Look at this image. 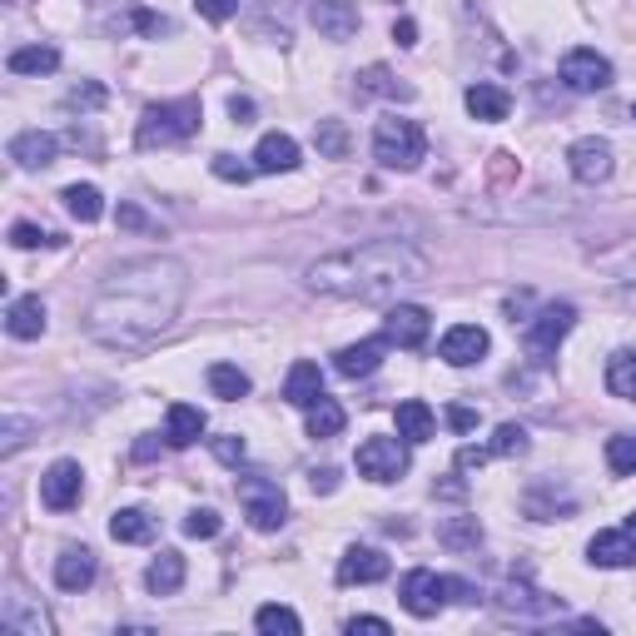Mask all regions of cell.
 <instances>
[{"label": "cell", "instance_id": "cell-1", "mask_svg": "<svg viewBox=\"0 0 636 636\" xmlns=\"http://www.w3.org/2000/svg\"><path fill=\"white\" fill-rule=\"evenodd\" d=\"M189 294V269L179 259L150 254V259L119 264L100 294L85 308V333L119 354H140L179 318V304Z\"/></svg>", "mask_w": 636, "mask_h": 636}, {"label": "cell", "instance_id": "cell-2", "mask_svg": "<svg viewBox=\"0 0 636 636\" xmlns=\"http://www.w3.org/2000/svg\"><path fill=\"white\" fill-rule=\"evenodd\" d=\"M428 279V259L403 239H368V244L339 249L329 259L308 264V289L329 298H358V304H383L408 283Z\"/></svg>", "mask_w": 636, "mask_h": 636}, {"label": "cell", "instance_id": "cell-3", "mask_svg": "<svg viewBox=\"0 0 636 636\" xmlns=\"http://www.w3.org/2000/svg\"><path fill=\"white\" fill-rule=\"evenodd\" d=\"M200 119H204V110H200V100L194 94H185V100H160V105H150L144 110V119H140V150H154V144H179V140H189V135H200Z\"/></svg>", "mask_w": 636, "mask_h": 636}, {"label": "cell", "instance_id": "cell-4", "mask_svg": "<svg viewBox=\"0 0 636 636\" xmlns=\"http://www.w3.org/2000/svg\"><path fill=\"white\" fill-rule=\"evenodd\" d=\"M428 154V140L418 130V119H398V115H383L373 130V160L383 169H418Z\"/></svg>", "mask_w": 636, "mask_h": 636}, {"label": "cell", "instance_id": "cell-5", "mask_svg": "<svg viewBox=\"0 0 636 636\" xmlns=\"http://www.w3.org/2000/svg\"><path fill=\"white\" fill-rule=\"evenodd\" d=\"M398 597H403V607H408L412 616H423V622H428V616L443 612V601H448V597H472V587H468V582H458V577H437V572L418 567V572H408V577H403Z\"/></svg>", "mask_w": 636, "mask_h": 636}, {"label": "cell", "instance_id": "cell-6", "mask_svg": "<svg viewBox=\"0 0 636 636\" xmlns=\"http://www.w3.org/2000/svg\"><path fill=\"white\" fill-rule=\"evenodd\" d=\"M239 503H244V518L254 522L259 532H279L283 518H289V497L274 478H239L234 483Z\"/></svg>", "mask_w": 636, "mask_h": 636}, {"label": "cell", "instance_id": "cell-7", "mask_svg": "<svg viewBox=\"0 0 636 636\" xmlns=\"http://www.w3.org/2000/svg\"><path fill=\"white\" fill-rule=\"evenodd\" d=\"M572 323H577V308H572V304H547L537 318H527V333H522V343H527L532 364H552V358H557V343L572 333Z\"/></svg>", "mask_w": 636, "mask_h": 636}, {"label": "cell", "instance_id": "cell-8", "mask_svg": "<svg viewBox=\"0 0 636 636\" xmlns=\"http://www.w3.org/2000/svg\"><path fill=\"white\" fill-rule=\"evenodd\" d=\"M562 85L572 94H597L612 85V60L597 55V50L577 46V50H567L562 55Z\"/></svg>", "mask_w": 636, "mask_h": 636}, {"label": "cell", "instance_id": "cell-9", "mask_svg": "<svg viewBox=\"0 0 636 636\" xmlns=\"http://www.w3.org/2000/svg\"><path fill=\"white\" fill-rule=\"evenodd\" d=\"M358 472H364L368 483H398L403 472H408V448H403L398 437H368L364 448H358Z\"/></svg>", "mask_w": 636, "mask_h": 636}, {"label": "cell", "instance_id": "cell-10", "mask_svg": "<svg viewBox=\"0 0 636 636\" xmlns=\"http://www.w3.org/2000/svg\"><path fill=\"white\" fill-rule=\"evenodd\" d=\"M80 493H85V472H80V462H71V458L50 462V472L40 478V503H46L50 512H71V507L80 503Z\"/></svg>", "mask_w": 636, "mask_h": 636}, {"label": "cell", "instance_id": "cell-11", "mask_svg": "<svg viewBox=\"0 0 636 636\" xmlns=\"http://www.w3.org/2000/svg\"><path fill=\"white\" fill-rule=\"evenodd\" d=\"M0 626L15 636H50V616L40 612V597H30L21 587H11L0 601Z\"/></svg>", "mask_w": 636, "mask_h": 636}, {"label": "cell", "instance_id": "cell-12", "mask_svg": "<svg viewBox=\"0 0 636 636\" xmlns=\"http://www.w3.org/2000/svg\"><path fill=\"white\" fill-rule=\"evenodd\" d=\"M428 329H433V318H428L423 304H393L383 314V339L398 343V348H423Z\"/></svg>", "mask_w": 636, "mask_h": 636}, {"label": "cell", "instance_id": "cell-13", "mask_svg": "<svg viewBox=\"0 0 636 636\" xmlns=\"http://www.w3.org/2000/svg\"><path fill=\"white\" fill-rule=\"evenodd\" d=\"M487 348H493L487 329H478V323H458V329L443 333L437 358H443V364H453V368H472L478 358H487Z\"/></svg>", "mask_w": 636, "mask_h": 636}, {"label": "cell", "instance_id": "cell-14", "mask_svg": "<svg viewBox=\"0 0 636 636\" xmlns=\"http://www.w3.org/2000/svg\"><path fill=\"white\" fill-rule=\"evenodd\" d=\"M567 169L577 185H601V179H612V144L607 140H577L567 150Z\"/></svg>", "mask_w": 636, "mask_h": 636}, {"label": "cell", "instance_id": "cell-15", "mask_svg": "<svg viewBox=\"0 0 636 636\" xmlns=\"http://www.w3.org/2000/svg\"><path fill=\"white\" fill-rule=\"evenodd\" d=\"M308 21L318 25V36L323 40H354L358 36V5L354 0H314V11H308Z\"/></svg>", "mask_w": 636, "mask_h": 636}, {"label": "cell", "instance_id": "cell-16", "mask_svg": "<svg viewBox=\"0 0 636 636\" xmlns=\"http://www.w3.org/2000/svg\"><path fill=\"white\" fill-rule=\"evenodd\" d=\"M389 577V557L378 547H348L339 562V582L343 587H364V582H383Z\"/></svg>", "mask_w": 636, "mask_h": 636}, {"label": "cell", "instance_id": "cell-17", "mask_svg": "<svg viewBox=\"0 0 636 636\" xmlns=\"http://www.w3.org/2000/svg\"><path fill=\"white\" fill-rule=\"evenodd\" d=\"M462 105H468V115H472V119H483V125H497V119L512 115V94H507L503 85L478 80V85H468Z\"/></svg>", "mask_w": 636, "mask_h": 636}, {"label": "cell", "instance_id": "cell-18", "mask_svg": "<svg viewBox=\"0 0 636 636\" xmlns=\"http://www.w3.org/2000/svg\"><path fill=\"white\" fill-rule=\"evenodd\" d=\"M383 354H389V339H364V343L339 348L333 368H339L343 378H368V373H378V368H383Z\"/></svg>", "mask_w": 636, "mask_h": 636}, {"label": "cell", "instance_id": "cell-19", "mask_svg": "<svg viewBox=\"0 0 636 636\" xmlns=\"http://www.w3.org/2000/svg\"><path fill=\"white\" fill-rule=\"evenodd\" d=\"M522 512H527V518H537V522H557V518H572V512H577V503H572L567 493H557V483H547V478H543V483L527 487Z\"/></svg>", "mask_w": 636, "mask_h": 636}, {"label": "cell", "instance_id": "cell-20", "mask_svg": "<svg viewBox=\"0 0 636 636\" xmlns=\"http://www.w3.org/2000/svg\"><path fill=\"white\" fill-rule=\"evenodd\" d=\"M204 428H209V418H204L194 403H169V412H165V443L169 448H189V443H200Z\"/></svg>", "mask_w": 636, "mask_h": 636}, {"label": "cell", "instance_id": "cell-21", "mask_svg": "<svg viewBox=\"0 0 636 636\" xmlns=\"http://www.w3.org/2000/svg\"><path fill=\"white\" fill-rule=\"evenodd\" d=\"M254 169L259 175H294L298 169V144L289 135H264L254 144Z\"/></svg>", "mask_w": 636, "mask_h": 636}, {"label": "cell", "instance_id": "cell-22", "mask_svg": "<svg viewBox=\"0 0 636 636\" xmlns=\"http://www.w3.org/2000/svg\"><path fill=\"white\" fill-rule=\"evenodd\" d=\"M55 154H60V140L46 130H21L11 140V160L21 169H46V165H55Z\"/></svg>", "mask_w": 636, "mask_h": 636}, {"label": "cell", "instance_id": "cell-23", "mask_svg": "<svg viewBox=\"0 0 636 636\" xmlns=\"http://www.w3.org/2000/svg\"><path fill=\"white\" fill-rule=\"evenodd\" d=\"M587 557L597 567H636V532H597L587 543Z\"/></svg>", "mask_w": 636, "mask_h": 636}, {"label": "cell", "instance_id": "cell-24", "mask_svg": "<svg viewBox=\"0 0 636 636\" xmlns=\"http://www.w3.org/2000/svg\"><path fill=\"white\" fill-rule=\"evenodd\" d=\"M5 333H11V339H40V333H46V304H40V294L11 298V308H5Z\"/></svg>", "mask_w": 636, "mask_h": 636}, {"label": "cell", "instance_id": "cell-25", "mask_svg": "<svg viewBox=\"0 0 636 636\" xmlns=\"http://www.w3.org/2000/svg\"><path fill=\"white\" fill-rule=\"evenodd\" d=\"M94 582V552L90 547H65L55 562V587L60 592H85Z\"/></svg>", "mask_w": 636, "mask_h": 636}, {"label": "cell", "instance_id": "cell-26", "mask_svg": "<svg viewBox=\"0 0 636 636\" xmlns=\"http://www.w3.org/2000/svg\"><path fill=\"white\" fill-rule=\"evenodd\" d=\"M244 11L259 30H269L279 46H289V15H294V0H244Z\"/></svg>", "mask_w": 636, "mask_h": 636}, {"label": "cell", "instance_id": "cell-27", "mask_svg": "<svg viewBox=\"0 0 636 636\" xmlns=\"http://www.w3.org/2000/svg\"><path fill=\"white\" fill-rule=\"evenodd\" d=\"M144 587H150L154 597H175V592L185 587V557H179L175 547H165V552L150 562V572H144Z\"/></svg>", "mask_w": 636, "mask_h": 636}, {"label": "cell", "instance_id": "cell-28", "mask_svg": "<svg viewBox=\"0 0 636 636\" xmlns=\"http://www.w3.org/2000/svg\"><path fill=\"white\" fill-rule=\"evenodd\" d=\"M283 398L294 403V408H314V403L323 398V373H318V364L289 368V378H283Z\"/></svg>", "mask_w": 636, "mask_h": 636}, {"label": "cell", "instance_id": "cell-29", "mask_svg": "<svg viewBox=\"0 0 636 636\" xmlns=\"http://www.w3.org/2000/svg\"><path fill=\"white\" fill-rule=\"evenodd\" d=\"M154 532H160V522L144 507H119L115 518H110V537L115 543H154Z\"/></svg>", "mask_w": 636, "mask_h": 636}, {"label": "cell", "instance_id": "cell-30", "mask_svg": "<svg viewBox=\"0 0 636 636\" xmlns=\"http://www.w3.org/2000/svg\"><path fill=\"white\" fill-rule=\"evenodd\" d=\"M497 607H503L507 616H552V612H562V601H552V597H537V592H527V587H507V592H497Z\"/></svg>", "mask_w": 636, "mask_h": 636}, {"label": "cell", "instance_id": "cell-31", "mask_svg": "<svg viewBox=\"0 0 636 636\" xmlns=\"http://www.w3.org/2000/svg\"><path fill=\"white\" fill-rule=\"evenodd\" d=\"M592 264H597L601 274L622 279V283H636V234L616 239L612 249H597V254H592Z\"/></svg>", "mask_w": 636, "mask_h": 636}, {"label": "cell", "instance_id": "cell-32", "mask_svg": "<svg viewBox=\"0 0 636 636\" xmlns=\"http://www.w3.org/2000/svg\"><path fill=\"white\" fill-rule=\"evenodd\" d=\"M433 428H437V418H433V408H428L423 398H403L398 403V437L403 443H428Z\"/></svg>", "mask_w": 636, "mask_h": 636}, {"label": "cell", "instance_id": "cell-33", "mask_svg": "<svg viewBox=\"0 0 636 636\" xmlns=\"http://www.w3.org/2000/svg\"><path fill=\"white\" fill-rule=\"evenodd\" d=\"M11 75H50V71H60V50L55 46H21V50H11Z\"/></svg>", "mask_w": 636, "mask_h": 636}, {"label": "cell", "instance_id": "cell-34", "mask_svg": "<svg viewBox=\"0 0 636 636\" xmlns=\"http://www.w3.org/2000/svg\"><path fill=\"white\" fill-rule=\"evenodd\" d=\"M607 393H612V398L636 403V354L632 348L612 354V364H607Z\"/></svg>", "mask_w": 636, "mask_h": 636}, {"label": "cell", "instance_id": "cell-35", "mask_svg": "<svg viewBox=\"0 0 636 636\" xmlns=\"http://www.w3.org/2000/svg\"><path fill=\"white\" fill-rule=\"evenodd\" d=\"M343 423H348V412H343V403H333L329 393L308 408V437H339Z\"/></svg>", "mask_w": 636, "mask_h": 636}, {"label": "cell", "instance_id": "cell-36", "mask_svg": "<svg viewBox=\"0 0 636 636\" xmlns=\"http://www.w3.org/2000/svg\"><path fill=\"white\" fill-rule=\"evenodd\" d=\"M358 94H389V100H412V85H398L393 80L389 65H368L364 75H358Z\"/></svg>", "mask_w": 636, "mask_h": 636}, {"label": "cell", "instance_id": "cell-37", "mask_svg": "<svg viewBox=\"0 0 636 636\" xmlns=\"http://www.w3.org/2000/svg\"><path fill=\"white\" fill-rule=\"evenodd\" d=\"M437 543L453 547V552H478V543H483V527H478V518H453L437 527Z\"/></svg>", "mask_w": 636, "mask_h": 636}, {"label": "cell", "instance_id": "cell-38", "mask_svg": "<svg viewBox=\"0 0 636 636\" xmlns=\"http://www.w3.org/2000/svg\"><path fill=\"white\" fill-rule=\"evenodd\" d=\"M209 389H214V398L239 403V398H249V373L244 368H234V364H214L209 368Z\"/></svg>", "mask_w": 636, "mask_h": 636}, {"label": "cell", "instance_id": "cell-39", "mask_svg": "<svg viewBox=\"0 0 636 636\" xmlns=\"http://www.w3.org/2000/svg\"><path fill=\"white\" fill-rule=\"evenodd\" d=\"M60 200H65V209H71L80 225H94V219L105 214V200H100V189H94V185H71Z\"/></svg>", "mask_w": 636, "mask_h": 636}, {"label": "cell", "instance_id": "cell-40", "mask_svg": "<svg viewBox=\"0 0 636 636\" xmlns=\"http://www.w3.org/2000/svg\"><path fill=\"white\" fill-rule=\"evenodd\" d=\"M314 144L323 160H348V125H343V119H318Z\"/></svg>", "mask_w": 636, "mask_h": 636}, {"label": "cell", "instance_id": "cell-41", "mask_svg": "<svg viewBox=\"0 0 636 636\" xmlns=\"http://www.w3.org/2000/svg\"><path fill=\"white\" fill-rule=\"evenodd\" d=\"M254 626H259L264 636H298L304 632V622H298L289 607H279V601H269V607H259V616H254Z\"/></svg>", "mask_w": 636, "mask_h": 636}, {"label": "cell", "instance_id": "cell-42", "mask_svg": "<svg viewBox=\"0 0 636 636\" xmlns=\"http://www.w3.org/2000/svg\"><path fill=\"white\" fill-rule=\"evenodd\" d=\"M607 468H612L616 478H632L636 472V433H616L612 443H607Z\"/></svg>", "mask_w": 636, "mask_h": 636}, {"label": "cell", "instance_id": "cell-43", "mask_svg": "<svg viewBox=\"0 0 636 636\" xmlns=\"http://www.w3.org/2000/svg\"><path fill=\"white\" fill-rule=\"evenodd\" d=\"M487 448H493V458H522V453H527V428L503 423L493 433V443H487Z\"/></svg>", "mask_w": 636, "mask_h": 636}, {"label": "cell", "instance_id": "cell-44", "mask_svg": "<svg viewBox=\"0 0 636 636\" xmlns=\"http://www.w3.org/2000/svg\"><path fill=\"white\" fill-rule=\"evenodd\" d=\"M219 527H225V522H219V512H214V507H194V512L185 518V537H200V543L219 537Z\"/></svg>", "mask_w": 636, "mask_h": 636}, {"label": "cell", "instance_id": "cell-45", "mask_svg": "<svg viewBox=\"0 0 636 636\" xmlns=\"http://www.w3.org/2000/svg\"><path fill=\"white\" fill-rule=\"evenodd\" d=\"M11 244L15 249H40V244L55 249V244H65V239L50 234V229H40V225H25V219H21V225H11Z\"/></svg>", "mask_w": 636, "mask_h": 636}, {"label": "cell", "instance_id": "cell-46", "mask_svg": "<svg viewBox=\"0 0 636 636\" xmlns=\"http://www.w3.org/2000/svg\"><path fill=\"white\" fill-rule=\"evenodd\" d=\"M130 25L140 30V36H150V40L175 36V21H169V15H154V11H130Z\"/></svg>", "mask_w": 636, "mask_h": 636}, {"label": "cell", "instance_id": "cell-47", "mask_svg": "<svg viewBox=\"0 0 636 636\" xmlns=\"http://www.w3.org/2000/svg\"><path fill=\"white\" fill-rule=\"evenodd\" d=\"M25 433H30V423H25V418H5V423H0V453H5V458H15V453L25 448Z\"/></svg>", "mask_w": 636, "mask_h": 636}, {"label": "cell", "instance_id": "cell-48", "mask_svg": "<svg viewBox=\"0 0 636 636\" xmlns=\"http://www.w3.org/2000/svg\"><path fill=\"white\" fill-rule=\"evenodd\" d=\"M518 175H522V169H518V160H512V154H507V150H497L493 160H487V179H493L497 189L518 185Z\"/></svg>", "mask_w": 636, "mask_h": 636}, {"label": "cell", "instance_id": "cell-49", "mask_svg": "<svg viewBox=\"0 0 636 636\" xmlns=\"http://www.w3.org/2000/svg\"><path fill=\"white\" fill-rule=\"evenodd\" d=\"M115 219H119V229H140V234H160V219H150V214H140L130 200H119Z\"/></svg>", "mask_w": 636, "mask_h": 636}, {"label": "cell", "instance_id": "cell-50", "mask_svg": "<svg viewBox=\"0 0 636 636\" xmlns=\"http://www.w3.org/2000/svg\"><path fill=\"white\" fill-rule=\"evenodd\" d=\"M65 105L71 110H100L105 105V85H75V90L65 94Z\"/></svg>", "mask_w": 636, "mask_h": 636}, {"label": "cell", "instance_id": "cell-51", "mask_svg": "<svg viewBox=\"0 0 636 636\" xmlns=\"http://www.w3.org/2000/svg\"><path fill=\"white\" fill-rule=\"evenodd\" d=\"M214 175L229 179V185H244V179H249V175H259V169H254V165H239L234 154H214Z\"/></svg>", "mask_w": 636, "mask_h": 636}, {"label": "cell", "instance_id": "cell-52", "mask_svg": "<svg viewBox=\"0 0 636 636\" xmlns=\"http://www.w3.org/2000/svg\"><path fill=\"white\" fill-rule=\"evenodd\" d=\"M194 5H200L204 21L225 25V21H234V15H239V5H244V0H194Z\"/></svg>", "mask_w": 636, "mask_h": 636}, {"label": "cell", "instance_id": "cell-53", "mask_svg": "<svg viewBox=\"0 0 636 636\" xmlns=\"http://www.w3.org/2000/svg\"><path fill=\"white\" fill-rule=\"evenodd\" d=\"M214 458L229 462V468H239V462H244V437H239V433L214 437Z\"/></svg>", "mask_w": 636, "mask_h": 636}, {"label": "cell", "instance_id": "cell-54", "mask_svg": "<svg viewBox=\"0 0 636 636\" xmlns=\"http://www.w3.org/2000/svg\"><path fill=\"white\" fill-rule=\"evenodd\" d=\"M487 458H493V448H472V443H468V448H458V468L462 472H478Z\"/></svg>", "mask_w": 636, "mask_h": 636}, {"label": "cell", "instance_id": "cell-55", "mask_svg": "<svg viewBox=\"0 0 636 636\" xmlns=\"http://www.w3.org/2000/svg\"><path fill=\"white\" fill-rule=\"evenodd\" d=\"M308 483H314V493H333V487H339V468H314Z\"/></svg>", "mask_w": 636, "mask_h": 636}, {"label": "cell", "instance_id": "cell-56", "mask_svg": "<svg viewBox=\"0 0 636 636\" xmlns=\"http://www.w3.org/2000/svg\"><path fill=\"white\" fill-rule=\"evenodd\" d=\"M229 115H234V125H254V100H249V94H234V100H229Z\"/></svg>", "mask_w": 636, "mask_h": 636}, {"label": "cell", "instance_id": "cell-57", "mask_svg": "<svg viewBox=\"0 0 636 636\" xmlns=\"http://www.w3.org/2000/svg\"><path fill=\"white\" fill-rule=\"evenodd\" d=\"M154 458H160V437L144 433L140 443H135V462H154Z\"/></svg>", "mask_w": 636, "mask_h": 636}, {"label": "cell", "instance_id": "cell-58", "mask_svg": "<svg viewBox=\"0 0 636 636\" xmlns=\"http://www.w3.org/2000/svg\"><path fill=\"white\" fill-rule=\"evenodd\" d=\"M448 423L458 428V433H468V428H478V412L472 408H448Z\"/></svg>", "mask_w": 636, "mask_h": 636}, {"label": "cell", "instance_id": "cell-59", "mask_svg": "<svg viewBox=\"0 0 636 636\" xmlns=\"http://www.w3.org/2000/svg\"><path fill=\"white\" fill-rule=\"evenodd\" d=\"M393 40H398L403 50L418 46V25H412V21H398V25H393Z\"/></svg>", "mask_w": 636, "mask_h": 636}, {"label": "cell", "instance_id": "cell-60", "mask_svg": "<svg viewBox=\"0 0 636 636\" xmlns=\"http://www.w3.org/2000/svg\"><path fill=\"white\" fill-rule=\"evenodd\" d=\"M348 632H389V622H383V616H354V622H348Z\"/></svg>", "mask_w": 636, "mask_h": 636}, {"label": "cell", "instance_id": "cell-61", "mask_svg": "<svg viewBox=\"0 0 636 636\" xmlns=\"http://www.w3.org/2000/svg\"><path fill=\"white\" fill-rule=\"evenodd\" d=\"M462 493H468L462 483H443V487H437V497H462Z\"/></svg>", "mask_w": 636, "mask_h": 636}, {"label": "cell", "instance_id": "cell-62", "mask_svg": "<svg viewBox=\"0 0 636 636\" xmlns=\"http://www.w3.org/2000/svg\"><path fill=\"white\" fill-rule=\"evenodd\" d=\"M626 532H636V512H632V518H626Z\"/></svg>", "mask_w": 636, "mask_h": 636}, {"label": "cell", "instance_id": "cell-63", "mask_svg": "<svg viewBox=\"0 0 636 636\" xmlns=\"http://www.w3.org/2000/svg\"><path fill=\"white\" fill-rule=\"evenodd\" d=\"M626 298H632V304H636V289H626Z\"/></svg>", "mask_w": 636, "mask_h": 636}, {"label": "cell", "instance_id": "cell-64", "mask_svg": "<svg viewBox=\"0 0 636 636\" xmlns=\"http://www.w3.org/2000/svg\"><path fill=\"white\" fill-rule=\"evenodd\" d=\"M632 115H636V110H632Z\"/></svg>", "mask_w": 636, "mask_h": 636}]
</instances>
